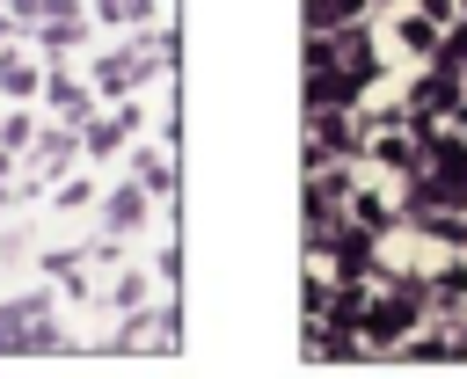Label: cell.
Segmentation results:
<instances>
[{
  "instance_id": "obj_1",
  "label": "cell",
  "mask_w": 467,
  "mask_h": 379,
  "mask_svg": "<svg viewBox=\"0 0 467 379\" xmlns=\"http://www.w3.org/2000/svg\"><path fill=\"white\" fill-rule=\"evenodd\" d=\"M0 87H7V95H29L36 80H29V66H22V58H7V66H0Z\"/></svg>"
},
{
  "instance_id": "obj_2",
  "label": "cell",
  "mask_w": 467,
  "mask_h": 379,
  "mask_svg": "<svg viewBox=\"0 0 467 379\" xmlns=\"http://www.w3.org/2000/svg\"><path fill=\"white\" fill-rule=\"evenodd\" d=\"M139 219V190H117V204H109V226H131Z\"/></svg>"
}]
</instances>
